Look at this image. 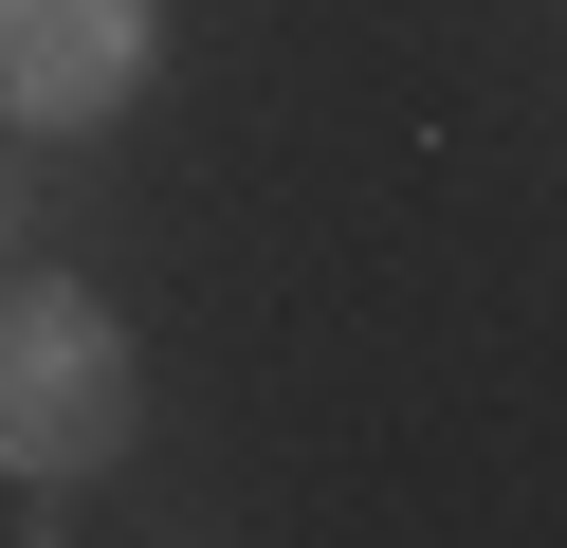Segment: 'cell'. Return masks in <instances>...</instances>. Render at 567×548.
Listing matches in <instances>:
<instances>
[{
  "label": "cell",
  "mask_w": 567,
  "mask_h": 548,
  "mask_svg": "<svg viewBox=\"0 0 567 548\" xmlns=\"http://www.w3.org/2000/svg\"><path fill=\"white\" fill-rule=\"evenodd\" d=\"M128 438H147V348H128V311L92 275H0V475L74 494V475H111Z\"/></svg>",
  "instance_id": "obj_1"
},
{
  "label": "cell",
  "mask_w": 567,
  "mask_h": 548,
  "mask_svg": "<svg viewBox=\"0 0 567 548\" xmlns=\"http://www.w3.org/2000/svg\"><path fill=\"white\" fill-rule=\"evenodd\" d=\"M165 73V0H0V128H111Z\"/></svg>",
  "instance_id": "obj_2"
},
{
  "label": "cell",
  "mask_w": 567,
  "mask_h": 548,
  "mask_svg": "<svg viewBox=\"0 0 567 548\" xmlns=\"http://www.w3.org/2000/svg\"><path fill=\"white\" fill-rule=\"evenodd\" d=\"M0 238H19V165H0Z\"/></svg>",
  "instance_id": "obj_3"
}]
</instances>
